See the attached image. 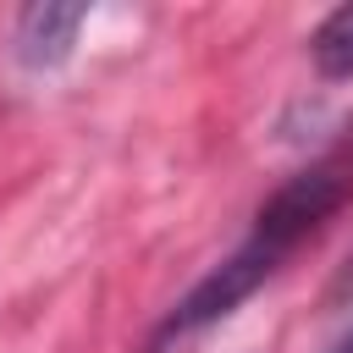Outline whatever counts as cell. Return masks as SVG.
Masks as SVG:
<instances>
[{
	"instance_id": "3",
	"label": "cell",
	"mask_w": 353,
	"mask_h": 353,
	"mask_svg": "<svg viewBox=\"0 0 353 353\" xmlns=\"http://www.w3.org/2000/svg\"><path fill=\"white\" fill-rule=\"evenodd\" d=\"M309 55H314V72L320 77H353V6H336L320 28H314V39H309Z\"/></svg>"
},
{
	"instance_id": "1",
	"label": "cell",
	"mask_w": 353,
	"mask_h": 353,
	"mask_svg": "<svg viewBox=\"0 0 353 353\" xmlns=\"http://www.w3.org/2000/svg\"><path fill=\"white\" fill-rule=\"evenodd\" d=\"M281 270V254L276 248H265L259 237H243L210 276H199L171 309H165V320L154 325V336H149V353H160L165 342H182V336H193V331H204V325H215V320H226L232 309H243L270 276Z\"/></svg>"
},
{
	"instance_id": "5",
	"label": "cell",
	"mask_w": 353,
	"mask_h": 353,
	"mask_svg": "<svg viewBox=\"0 0 353 353\" xmlns=\"http://www.w3.org/2000/svg\"><path fill=\"white\" fill-rule=\"evenodd\" d=\"M331 353H353V331H347V336H342V342H336Z\"/></svg>"
},
{
	"instance_id": "2",
	"label": "cell",
	"mask_w": 353,
	"mask_h": 353,
	"mask_svg": "<svg viewBox=\"0 0 353 353\" xmlns=\"http://www.w3.org/2000/svg\"><path fill=\"white\" fill-rule=\"evenodd\" d=\"M83 22H88V6H50V0L22 6L11 17V55H17V66H28V72L66 66Z\"/></svg>"
},
{
	"instance_id": "4",
	"label": "cell",
	"mask_w": 353,
	"mask_h": 353,
	"mask_svg": "<svg viewBox=\"0 0 353 353\" xmlns=\"http://www.w3.org/2000/svg\"><path fill=\"white\" fill-rule=\"evenodd\" d=\"M331 303H347L353 298V248H347V259L336 265V276H331V292H325Z\"/></svg>"
}]
</instances>
